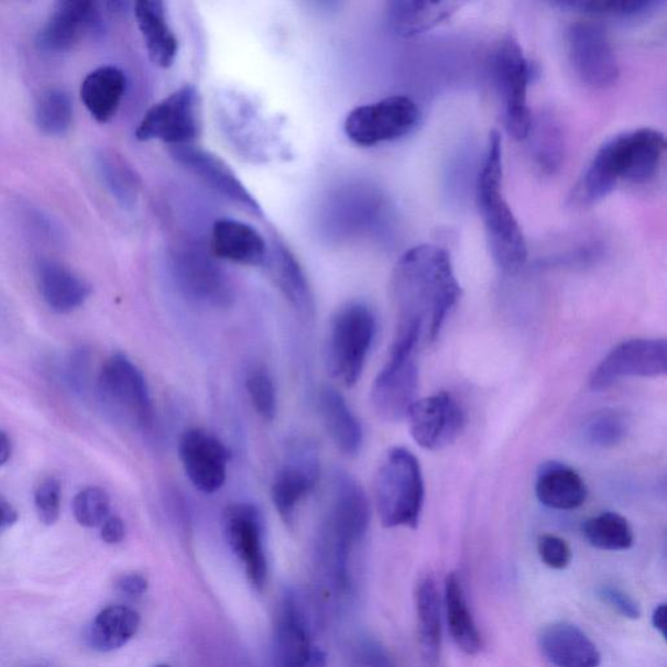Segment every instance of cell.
<instances>
[{
	"instance_id": "cell-1",
	"label": "cell",
	"mask_w": 667,
	"mask_h": 667,
	"mask_svg": "<svg viewBox=\"0 0 667 667\" xmlns=\"http://www.w3.org/2000/svg\"><path fill=\"white\" fill-rule=\"evenodd\" d=\"M392 294L396 334L435 342L461 296L450 253L435 244L404 252L394 267Z\"/></svg>"
},
{
	"instance_id": "cell-2",
	"label": "cell",
	"mask_w": 667,
	"mask_h": 667,
	"mask_svg": "<svg viewBox=\"0 0 667 667\" xmlns=\"http://www.w3.org/2000/svg\"><path fill=\"white\" fill-rule=\"evenodd\" d=\"M665 152L664 133L652 128L616 134L594 154L570 200L578 207H589L612 194L622 182H649L661 166Z\"/></svg>"
},
{
	"instance_id": "cell-3",
	"label": "cell",
	"mask_w": 667,
	"mask_h": 667,
	"mask_svg": "<svg viewBox=\"0 0 667 667\" xmlns=\"http://www.w3.org/2000/svg\"><path fill=\"white\" fill-rule=\"evenodd\" d=\"M369 522L371 506L364 489L349 473L334 474L318 531L317 555L342 591L350 586V553L363 540Z\"/></svg>"
},
{
	"instance_id": "cell-4",
	"label": "cell",
	"mask_w": 667,
	"mask_h": 667,
	"mask_svg": "<svg viewBox=\"0 0 667 667\" xmlns=\"http://www.w3.org/2000/svg\"><path fill=\"white\" fill-rule=\"evenodd\" d=\"M502 176V139L499 132H492L478 176L477 200L495 265L502 272L515 274L527 262L528 247L522 227L503 195Z\"/></svg>"
},
{
	"instance_id": "cell-5",
	"label": "cell",
	"mask_w": 667,
	"mask_h": 667,
	"mask_svg": "<svg viewBox=\"0 0 667 667\" xmlns=\"http://www.w3.org/2000/svg\"><path fill=\"white\" fill-rule=\"evenodd\" d=\"M374 499L383 527H417L425 488L420 463L413 452L404 447L387 452L375 474Z\"/></svg>"
},
{
	"instance_id": "cell-6",
	"label": "cell",
	"mask_w": 667,
	"mask_h": 667,
	"mask_svg": "<svg viewBox=\"0 0 667 667\" xmlns=\"http://www.w3.org/2000/svg\"><path fill=\"white\" fill-rule=\"evenodd\" d=\"M378 319L364 303H349L331 318L325 342V364L332 379L357 385L371 352Z\"/></svg>"
},
{
	"instance_id": "cell-7",
	"label": "cell",
	"mask_w": 667,
	"mask_h": 667,
	"mask_svg": "<svg viewBox=\"0 0 667 667\" xmlns=\"http://www.w3.org/2000/svg\"><path fill=\"white\" fill-rule=\"evenodd\" d=\"M98 395L106 411L128 428L141 433L154 429L155 413L143 372L124 353L106 361L98 378Z\"/></svg>"
},
{
	"instance_id": "cell-8",
	"label": "cell",
	"mask_w": 667,
	"mask_h": 667,
	"mask_svg": "<svg viewBox=\"0 0 667 667\" xmlns=\"http://www.w3.org/2000/svg\"><path fill=\"white\" fill-rule=\"evenodd\" d=\"M420 340L395 337L387 363L375 378L371 400L375 414L387 423L406 420L417 401V346Z\"/></svg>"
},
{
	"instance_id": "cell-9",
	"label": "cell",
	"mask_w": 667,
	"mask_h": 667,
	"mask_svg": "<svg viewBox=\"0 0 667 667\" xmlns=\"http://www.w3.org/2000/svg\"><path fill=\"white\" fill-rule=\"evenodd\" d=\"M492 74L509 133L516 140L528 139L534 124L528 108L532 64L520 42L513 37L500 42L492 56Z\"/></svg>"
},
{
	"instance_id": "cell-10",
	"label": "cell",
	"mask_w": 667,
	"mask_h": 667,
	"mask_svg": "<svg viewBox=\"0 0 667 667\" xmlns=\"http://www.w3.org/2000/svg\"><path fill=\"white\" fill-rule=\"evenodd\" d=\"M418 122L420 110L413 99L392 96L352 110L345 132L353 144L368 147L407 136Z\"/></svg>"
},
{
	"instance_id": "cell-11",
	"label": "cell",
	"mask_w": 667,
	"mask_h": 667,
	"mask_svg": "<svg viewBox=\"0 0 667 667\" xmlns=\"http://www.w3.org/2000/svg\"><path fill=\"white\" fill-rule=\"evenodd\" d=\"M203 128L201 98L194 87H183L149 109L141 120L140 141H162L172 146L190 145Z\"/></svg>"
},
{
	"instance_id": "cell-12",
	"label": "cell",
	"mask_w": 667,
	"mask_h": 667,
	"mask_svg": "<svg viewBox=\"0 0 667 667\" xmlns=\"http://www.w3.org/2000/svg\"><path fill=\"white\" fill-rule=\"evenodd\" d=\"M575 74L588 87L608 89L620 79V63L608 34L588 21L573 23L566 34Z\"/></svg>"
},
{
	"instance_id": "cell-13",
	"label": "cell",
	"mask_w": 667,
	"mask_h": 667,
	"mask_svg": "<svg viewBox=\"0 0 667 667\" xmlns=\"http://www.w3.org/2000/svg\"><path fill=\"white\" fill-rule=\"evenodd\" d=\"M666 373L665 339H631L614 347L608 353V357L594 369L589 386L593 392H604L623 379H657Z\"/></svg>"
},
{
	"instance_id": "cell-14",
	"label": "cell",
	"mask_w": 667,
	"mask_h": 667,
	"mask_svg": "<svg viewBox=\"0 0 667 667\" xmlns=\"http://www.w3.org/2000/svg\"><path fill=\"white\" fill-rule=\"evenodd\" d=\"M223 528L227 544L244 566L250 583L262 591L267 581L264 522L252 503H236L226 509Z\"/></svg>"
},
{
	"instance_id": "cell-15",
	"label": "cell",
	"mask_w": 667,
	"mask_h": 667,
	"mask_svg": "<svg viewBox=\"0 0 667 667\" xmlns=\"http://www.w3.org/2000/svg\"><path fill=\"white\" fill-rule=\"evenodd\" d=\"M406 420L411 436L425 450L438 451L457 441L466 425L463 408L450 394L439 393L417 400Z\"/></svg>"
},
{
	"instance_id": "cell-16",
	"label": "cell",
	"mask_w": 667,
	"mask_h": 667,
	"mask_svg": "<svg viewBox=\"0 0 667 667\" xmlns=\"http://www.w3.org/2000/svg\"><path fill=\"white\" fill-rule=\"evenodd\" d=\"M319 472L321 467L315 445L308 441L289 445L272 484V500L283 522L294 523L296 509L316 488Z\"/></svg>"
},
{
	"instance_id": "cell-17",
	"label": "cell",
	"mask_w": 667,
	"mask_h": 667,
	"mask_svg": "<svg viewBox=\"0 0 667 667\" xmlns=\"http://www.w3.org/2000/svg\"><path fill=\"white\" fill-rule=\"evenodd\" d=\"M177 452L190 484L197 491L211 494L225 485L231 451L217 436L190 428L183 433Z\"/></svg>"
},
{
	"instance_id": "cell-18",
	"label": "cell",
	"mask_w": 667,
	"mask_h": 667,
	"mask_svg": "<svg viewBox=\"0 0 667 667\" xmlns=\"http://www.w3.org/2000/svg\"><path fill=\"white\" fill-rule=\"evenodd\" d=\"M103 32V19L98 6L88 0H62L39 33L42 52L62 54L75 47L87 34Z\"/></svg>"
},
{
	"instance_id": "cell-19",
	"label": "cell",
	"mask_w": 667,
	"mask_h": 667,
	"mask_svg": "<svg viewBox=\"0 0 667 667\" xmlns=\"http://www.w3.org/2000/svg\"><path fill=\"white\" fill-rule=\"evenodd\" d=\"M172 157L227 200L254 217H264L260 204L225 161L192 145L173 146Z\"/></svg>"
},
{
	"instance_id": "cell-20",
	"label": "cell",
	"mask_w": 667,
	"mask_h": 667,
	"mask_svg": "<svg viewBox=\"0 0 667 667\" xmlns=\"http://www.w3.org/2000/svg\"><path fill=\"white\" fill-rule=\"evenodd\" d=\"M173 271L177 286L188 299L210 307H226L231 303L229 281L207 255L190 250L177 254Z\"/></svg>"
},
{
	"instance_id": "cell-21",
	"label": "cell",
	"mask_w": 667,
	"mask_h": 667,
	"mask_svg": "<svg viewBox=\"0 0 667 667\" xmlns=\"http://www.w3.org/2000/svg\"><path fill=\"white\" fill-rule=\"evenodd\" d=\"M319 649L311 645L307 621L295 595L283 598L273 637L274 667H308Z\"/></svg>"
},
{
	"instance_id": "cell-22",
	"label": "cell",
	"mask_w": 667,
	"mask_h": 667,
	"mask_svg": "<svg viewBox=\"0 0 667 667\" xmlns=\"http://www.w3.org/2000/svg\"><path fill=\"white\" fill-rule=\"evenodd\" d=\"M538 647L556 667H599L601 664L595 644L572 623L548 624L538 635Z\"/></svg>"
},
{
	"instance_id": "cell-23",
	"label": "cell",
	"mask_w": 667,
	"mask_h": 667,
	"mask_svg": "<svg viewBox=\"0 0 667 667\" xmlns=\"http://www.w3.org/2000/svg\"><path fill=\"white\" fill-rule=\"evenodd\" d=\"M210 250L217 259L248 266L264 265L269 251L264 237L254 227L229 218L212 226Z\"/></svg>"
},
{
	"instance_id": "cell-24",
	"label": "cell",
	"mask_w": 667,
	"mask_h": 667,
	"mask_svg": "<svg viewBox=\"0 0 667 667\" xmlns=\"http://www.w3.org/2000/svg\"><path fill=\"white\" fill-rule=\"evenodd\" d=\"M134 18L143 35L149 58L161 68L172 67L179 44L168 23L166 4L160 0H139L134 3Z\"/></svg>"
},
{
	"instance_id": "cell-25",
	"label": "cell",
	"mask_w": 667,
	"mask_h": 667,
	"mask_svg": "<svg viewBox=\"0 0 667 667\" xmlns=\"http://www.w3.org/2000/svg\"><path fill=\"white\" fill-rule=\"evenodd\" d=\"M269 269L276 286L285 295L296 314L304 319L315 315V299L299 262L288 248L278 239H273L272 248L267 251Z\"/></svg>"
},
{
	"instance_id": "cell-26",
	"label": "cell",
	"mask_w": 667,
	"mask_h": 667,
	"mask_svg": "<svg viewBox=\"0 0 667 667\" xmlns=\"http://www.w3.org/2000/svg\"><path fill=\"white\" fill-rule=\"evenodd\" d=\"M40 293L48 308L56 314L79 309L91 294L87 282L53 260H42L37 266Z\"/></svg>"
},
{
	"instance_id": "cell-27",
	"label": "cell",
	"mask_w": 667,
	"mask_h": 667,
	"mask_svg": "<svg viewBox=\"0 0 667 667\" xmlns=\"http://www.w3.org/2000/svg\"><path fill=\"white\" fill-rule=\"evenodd\" d=\"M317 406L332 444L345 456H357L363 445V428L343 395L338 390L326 386L319 390Z\"/></svg>"
},
{
	"instance_id": "cell-28",
	"label": "cell",
	"mask_w": 667,
	"mask_h": 667,
	"mask_svg": "<svg viewBox=\"0 0 667 667\" xmlns=\"http://www.w3.org/2000/svg\"><path fill=\"white\" fill-rule=\"evenodd\" d=\"M537 500L544 506L569 511L583 505L587 500V486L573 468L549 461L542 466L536 480Z\"/></svg>"
},
{
	"instance_id": "cell-29",
	"label": "cell",
	"mask_w": 667,
	"mask_h": 667,
	"mask_svg": "<svg viewBox=\"0 0 667 667\" xmlns=\"http://www.w3.org/2000/svg\"><path fill=\"white\" fill-rule=\"evenodd\" d=\"M127 90V77L116 66L99 67L85 77L80 96L85 108L99 123H108L117 116Z\"/></svg>"
},
{
	"instance_id": "cell-30",
	"label": "cell",
	"mask_w": 667,
	"mask_h": 667,
	"mask_svg": "<svg viewBox=\"0 0 667 667\" xmlns=\"http://www.w3.org/2000/svg\"><path fill=\"white\" fill-rule=\"evenodd\" d=\"M418 644L425 666L437 667L442 652V610L436 581L424 578L415 592Z\"/></svg>"
},
{
	"instance_id": "cell-31",
	"label": "cell",
	"mask_w": 667,
	"mask_h": 667,
	"mask_svg": "<svg viewBox=\"0 0 667 667\" xmlns=\"http://www.w3.org/2000/svg\"><path fill=\"white\" fill-rule=\"evenodd\" d=\"M459 9L460 3L456 2L397 0L387 6V21L395 34L409 39L433 30Z\"/></svg>"
},
{
	"instance_id": "cell-32",
	"label": "cell",
	"mask_w": 667,
	"mask_h": 667,
	"mask_svg": "<svg viewBox=\"0 0 667 667\" xmlns=\"http://www.w3.org/2000/svg\"><path fill=\"white\" fill-rule=\"evenodd\" d=\"M445 608L450 634L458 648L468 656L482 649V636L466 599L463 586L457 572L447 575L445 583Z\"/></svg>"
},
{
	"instance_id": "cell-33",
	"label": "cell",
	"mask_w": 667,
	"mask_h": 667,
	"mask_svg": "<svg viewBox=\"0 0 667 667\" xmlns=\"http://www.w3.org/2000/svg\"><path fill=\"white\" fill-rule=\"evenodd\" d=\"M140 615L133 609L113 605L102 610L90 624L88 642L98 652H112L124 647L138 634Z\"/></svg>"
},
{
	"instance_id": "cell-34",
	"label": "cell",
	"mask_w": 667,
	"mask_h": 667,
	"mask_svg": "<svg viewBox=\"0 0 667 667\" xmlns=\"http://www.w3.org/2000/svg\"><path fill=\"white\" fill-rule=\"evenodd\" d=\"M99 176L116 200L125 208L138 201L140 183L128 163L112 151H102L96 157Z\"/></svg>"
},
{
	"instance_id": "cell-35",
	"label": "cell",
	"mask_w": 667,
	"mask_h": 667,
	"mask_svg": "<svg viewBox=\"0 0 667 667\" xmlns=\"http://www.w3.org/2000/svg\"><path fill=\"white\" fill-rule=\"evenodd\" d=\"M587 542L595 549L627 550L634 545V532L626 517L616 513H602L583 525Z\"/></svg>"
},
{
	"instance_id": "cell-36",
	"label": "cell",
	"mask_w": 667,
	"mask_h": 667,
	"mask_svg": "<svg viewBox=\"0 0 667 667\" xmlns=\"http://www.w3.org/2000/svg\"><path fill=\"white\" fill-rule=\"evenodd\" d=\"M74 105L62 89H50L41 96L35 108V123L47 136H63L73 124Z\"/></svg>"
},
{
	"instance_id": "cell-37",
	"label": "cell",
	"mask_w": 667,
	"mask_h": 667,
	"mask_svg": "<svg viewBox=\"0 0 667 667\" xmlns=\"http://www.w3.org/2000/svg\"><path fill=\"white\" fill-rule=\"evenodd\" d=\"M661 2L655 0H610V2H558L553 3L562 10L578 11L588 15L619 20H638L648 18L659 9Z\"/></svg>"
},
{
	"instance_id": "cell-38",
	"label": "cell",
	"mask_w": 667,
	"mask_h": 667,
	"mask_svg": "<svg viewBox=\"0 0 667 667\" xmlns=\"http://www.w3.org/2000/svg\"><path fill=\"white\" fill-rule=\"evenodd\" d=\"M586 441L599 449H612L627 436V422L613 409L599 411L584 423Z\"/></svg>"
},
{
	"instance_id": "cell-39",
	"label": "cell",
	"mask_w": 667,
	"mask_h": 667,
	"mask_svg": "<svg viewBox=\"0 0 667 667\" xmlns=\"http://www.w3.org/2000/svg\"><path fill=\"white\" fill-rule=\"evenodd\" d=\"M245 389L258 413L265 422H273L278 407V397L272 375L265 368L255 367L247 374Z\"/></svg>"
},
{
	"instance_id": "cell-40",
	"label": "cell",
	"mask_w": 667,
	"mask_h": 667,
	"mask_svg": "<svg viewBox=\"0 0 667 667\" xmlns=\"http://www.w3.org/2000/svg\"><path fill=\"white\" fill-rule=\"evenodd\" d=\"M77 523L95 528L102 525L110 514V499L101 488L90 486L77 493L73 503Z\"/></svg>"
},
{
	"instance_id": "cell-41",
	"label": "cell",
	"mask_w": 667,
	"mask_h": 667,
	"mask_svg": "<svg viewBox=\"0 0 667 667\" xmlns=\"http://www.w3.org/2000/svg\"><path fill=\"white\" fill-rule=\"evenodd\" d=\"M535 154L545 172L555 173L564 158V145L555 123L540 124L536 132Z\"/></svg>"
},
{
	"instance_id": "cell-42",
	"label": "cell",
	"mask_w": 667,
	"mask_h": 667,
	"mask_svg": "<svg viewBox=\"0 0 667 667\" xmlns=\"http://www.w3.org/2000/svg\"><path fill=\"white\" fill-rule=\"evenodd\" d=\"M34 505L42 524L54 525L61 516L62 486L58 479L42 481L34 494Z\"/></svg>"
},
{
	"instance_id": "cell-43",
	"label": "cell",
	"mask_w": 667,
	"mask_h": 667,
	"mask_svg": "<svg viewBox=\"0 0 667 667\" xmlns=\"http://www.w3.org/2000/svg\"><path fill=\"white\" fill-rule=\"evenodd\" d=\"M537 551L543 562L553 570H565L571 564L570 545L556 535L540 536L537 542Z\"/></svg>"
},
{
	"instance_id": "cell-44",
	"label": "cell",
	"mask_w": 667,
	"mask_h": 667,
	"mask_svg": "<svg viewBox=\"0 0 667 667\" xmlns=\"http://www.w3.org/2000/svg\"><path fill=\"white\" fill-rule=\"evenodd\" d=\"M599 595L610 609H613L614 612L624 616V619L633 621L641 619V606H638L637 602L630 594L622 591L621 588L613 586L601 587Z\"/></svg>"
},
{
	"instance_id": "cell-45",
	"label": "cell",
	"mask_w": 667,
	"mask_h": 667,
	"mask_svg": "<svg viewBox=\"0 0 667 667\" xmlns=\"http://www.w3.org/2000/svg\"><path fill=\"white\" fill-rule=\"evenodd\" d=\"M360 667H395L385 649L375 643H365L359 650Z\"/></svg>"
},
{
	"instance_id": "cell-46",
	"label": "cell",
	"mask_w": 667,
	"mask_h": 667,
	"mask_svg": "<svg viewBox=\"0 0 667 667\" xmlns=\"http://www.w3.org/2000/svg\"><path fill=\"white\" fill-rule=\"evenodd\" d=\"M101 537L106 544L117 545L124 540L125 524L119 516H109L102 524Z\"/></svg>"
},
{
	"instance_id": "cell-47",
	"label": "cell",
	"mask_w": 667,
	"mask_h": 667,
	"mask_svg": "<svg viewBox=\"0 0 667 667\" xmlns=\"http://www.w3.org/2000/svg\"><path fill=\"white\" fill-rule=\"evenodd\" d=\"M120 592L139 598L147 591V580L140 573H128L118 581Z\"/></svg>"
},
{
	"instance_id": "cell-48",
	"label": "cell",
	"mask_w": 667,
	"mask_h": 667,
	"mask_svg": "<svg viewBox=\"0 0 667 667\" xmlns=\"http://www.w3.org/2000/svg\"><path fill=\"white\" fill-rule=\"evenodd\" d=\"M18 517L17 509L12 506V503L3 494H0V532L15 524Z\"/></svg>"
},
{
	"instance_id": "cell-49",
	"label": "cell",
	"mask_w": 667,
	"mask_h": 667,
	"mask_svg": "<svg viewBox=\"0 0 667 667\" xmlns=\"http://www.w3.org/2000/svg\"><path fill=\"white\" fill-rule=\"evenodd\" d=\"M653 626L666 638L667 609L665 604L658 605L652 615Z\"/></svg>"
},
{
	"instance_id": "cell-50",
	"label": "cell",
	"mask_w": 667,
	"mask_h": 667,
	"mask_svg": "<svg viewBox=\"0 0 667 667\" xmlns=\"http://www.w3.org/2000/svg\"><path fill=\"white\" fill-rule=\"evenodd\" d=\"M11 441L7 433L0 430V467L4 466L11 458Z\"/></svg>"
},
{
	"instance_id": "cell-51",
	"label": "cell",
	"mask_w": 667,
	"mask_h": 667,
	"mask_svg": "<svg viewBox=\"0 0 667 667\" xmlns=\"http://www.w3.org/2000/svg\"><path fill=\"white\" fill-rule=\"evenodd\" d=\"M308 667H326V657L321 650L316 653L314 661Z\"/></svg>"
},
{
	"instance_id": "cell-52",
	"label": "cell",
	"mask_w": 667,
	"mask_h": 667,
	"mask_svg": "<svg viewBox=\"0 0 667 667\" xmlns=\"http://www.w3.org/2000/svg\"><path fill=\"white\" fill-rule=\"evenodd\" d=\"M157 667H170V666H167V665H160V666H157Z\"/></svg>"
}]
</instances>
